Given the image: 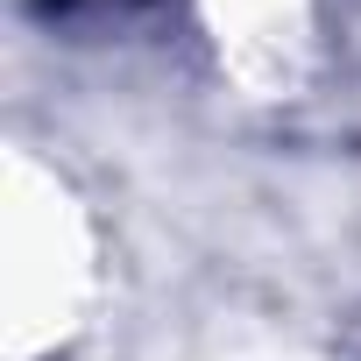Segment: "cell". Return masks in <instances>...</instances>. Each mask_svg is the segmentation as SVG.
<instances>
[{
    "instance_id": "cell-1",
    "label": "cell",
    "mask_w": 361,
    "mask_h": 361,
    "mask_svg": "<svg viewBox=\"0 0 361 361\" xmlns=\"http://www.w3.org/2000/svg\"><path fill=\"white\" fill-rule=\"evenodd\" d=\"M50 22H85V15H121L128 0H36Z\"/></svg>"
}]
</instances>
